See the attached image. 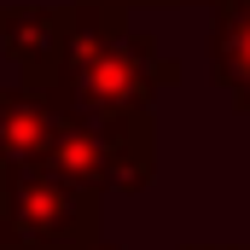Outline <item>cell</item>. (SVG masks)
<instances>
[{
  "mask_svg": "<svg viewBox=\"0 0 250 250\" xmlns=\"http://www.w3.org/2000/svg\"><path fill=\"white\" fill-rule=\"evenodd\" d=\"M70 0L64 6H0V53L18 64V82H47L64 59Z\"/></svg>",
  "mask_w": 250,
  "mask_h": 250,
  "instance_id": "cell-3",
  "label": "cell"
},
{
  "mask_svg": "<svg viewBox=\"0 0 250 250\" xmlns=\"http://www.w3.org/2000/svg\"><path fill=\"white\" fill-rule=\"evenodd\" d=\"M157 6H209V0H140V12H157Z\"/></svg>",
  "mask_w": 250,
  "mask_h": 250,
  "instance_id": "cell-6",
  "label": "cell"
},
{
  "mask_svg": "<svg viewBox=\"0 0 250 250\" xmlns=\"http://www.w3.org/2000/svg\"><path fill=\"white\" fill-rule=\"evenodd\" d=\"M0 250H6V245H0Z\"/></svg>",
  "mask_w": 250,
  "mask_h": 250,
  "instance_id": "cell-10",
  "label": "cell"
},
{
  "mask_svg": "<svg viewBox=\"0 0 250 250\" xmlns=\"http://www.w3.org/2000/svg\"><path fill=\"white\" fill-rule=\"evenodd\" d=\"M105 233V192L59 169L0 175V245L6 250H87Z\"/></svg>",
  "mask_w": 250,
  "mask_h": 250,
  "instance_id": "cell-2",
  "label": "cell"
},
{
  "mask_svg": "<svg viewBox=\"0 0 250 250\" xmlns=\"http://www.w3.org/2000/svg\"><path fill=\"white\" fill-rule=\"evenodd\" d=\"M53 128H59V105L47 93H35L29 82L0 87V175L6 169H41L53 151Z\"/></svg>",
  "mask_w": 250,
  "mask_h": 250,
  "instance_id": "cell-4",
  "label": "cell"
},
{
  "mask_svg": "<svg viewBox=\"0 0 250 250\" xmlns=\"http://www.w3.org/2000/svg\"><path fill=\"white\" fill-rule=\"evenodd\" d=\"M128 18L134 12H123V6L70 0L64 59L47 82H35V93H47L59 111L82 117L99 134V146L111 157V192H146L157 175L151 99L181 82V64Z\"/></svg>",
  "mask_w": 250,
  "mask_h": 250,
  "instance_id": "cell-1",
  "label": "cell"
},
{
  "mask_svg": "<svg viewBox=\"0 0 250 250\" xmlns=\"http://www.w3.org/2000/svg\"><path fill=\"white\" fill-rule=\"evenodd\" d=\"M87 250H123V245H111V239H105V233H99V239H93V245Z\"/></svg>",
  "mask_w": 250,
  "mask_h": 250,
  "instance_id": "cell-8",
  "label": "cell"
},
{
  "mask_svg": "<svg viewBox=\"0 0 250 250\" xmlns=\"http://www.w3.org/2000/svg\"><path fill=\"white\" fill-rule=\"evenodd\" d=\"M209 18V76L233 111H250V0H215Z\"/></svg>",
  "mask_w": 250,
  "mask_h": 250,
  "instance_id": "cell-5",
  "label": "cell"
},
{
  "mask_svg": "<svg viewBox=\"0 0 250 250\" xmlns=\"http://www.w3.org/2000/svg\"><path fill=\"white\" fill-rule=\"evenodd\" d=\"M209 6H215V0H209Z\"/></svg>",
  "mask_w": 250,
  "mask_h": 250,
  "instance_id": "cell-9",
  "label": "cell"
},
{
  "mask_svg": "<svg viewBox=\"0 0 250 250\" xmlns=\"http://www.w3.org/2000/svg\"><path fill=\"white\" fill-rule=\"evenodd\" d=\"M181 250H250V245H181Z\"/></svg>",
  "mask_w": 250,
  "mask_h": 250,
  "instance_id": "cell-7",
  "label": "cell"
}]
</instances>
